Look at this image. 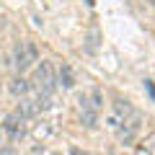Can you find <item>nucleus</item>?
Returning a JSON list of instances; mask_svg holds the SVG:
<instances>
[{"label": "nucleus", "mask_w": 155, "mask_h": 155, "mask_svg": "<svg viewBox=\"0 0 155 155\" xmlns=\"http://www.w3.org/2000/svg\"><path fill=\"white\" fill-rule=\"evenodd\" d=\"M34 85L39 88V96H52L57 88V75H54V67H52L49 60H41L34 72Z\"/></svg>", "instance_id": "obj_1"}, {"label": "nucleus", "mask_w": 155, "mask_h": 155, "mask_svg": "<svg viewBox=\"0 0 155 155\" xmlns=\"http://www.w3.org/2000/svg\"><path fill=\"white\" fill-rule=\"evenodd\" d=\"M13 60H16V67L18 72H26L28 67H34L39 62V49L34 41H18L16 44V52H13Z\"/></svg>", "instance_id": "obj_2"}, {"label": "nucleus", "mask_w": 155, "mask_h": 155, "mask_svg": "<svg viewBox=\"0 0 155 155\" xmlns=\"http://www.w3.org/2000/svg\"><path fill=\"white\" fill-rule=\"evenodd\" d=\"M140 124H142V114H140V111H134V114L129 116V119H124V122L119 124V140H122L124 145H129L134 137H137Z\"/></svg>", "instance_id": "obj_3"}, {"label": "nucleus", "mask_w": 155, "mask_h": 155, "mask_svg": "<svg viewBox=\"0 0 155 155\" xmlns=\"http://www.w3.org/2000/svg\"><path fill=\"white\" fill-rule=\"evenodd\" d=\"M23 122H26V119H23L18 111H13V114H8V116H5V122H3V132H5L8 137L16 142V140H21V137H23V132H26Z\"/></svg>", "instance_id": "obj_4"}, {"label": "nucleus", "mask_w": 155, "mask_h": 155, "mask_svg": "<svg viewBox=\"0 0 155 155\" xmlns=\"http://www.w3.org/2000/svg\"><path fill=\"white\" fill-rule=\"evenodd\" d=\"M78 104H80V122L85 124L88 129H93L96 127V122H98V111L91 106V101H88V93H83L80 98H78Z\"/></svg>", "instance_id": "obj_5"}, {"label": "nucleus", "mask_w": 155, "mask_h": 155, "mask_svg": "<svg viewBox=\"0 0 155 155\" xmlns=\"http://www.w3.org/2000/svg\"><path fill=\"white\" fill-rule=\"evenodd\" d=\"M28 88H31V83H28L23 75L11 78V83H8V91H11L13 96H26V93H28Z\"/></svg>", "instance_id": "obj_6"}, {"label": "nucleus", "mask_w": 155, "mask_h": 155, "mask_svg": "<svg viewBox=\"0 0 155 155\" xmlns=\"http://www.w3.org/2000/svg\"><path fill=\"white\" fill-rule=\"evenodd\" d=\"M57 83H60L62 88H72V85H75V72H72V67L67 65V62H62V65H60V75H57Z\"/></svg>", "instance_id": "obj_7"}, {"label": "nucleus", "mask_w": 155, "mask_h": 155, "mask_svg": "<svg viewBox=\"0 0 155 155\" xmlns=\"http://www.w3.org/2000/svg\"><path fill=\"white\" fill-rule=\"evenodd\" d=\"M18 114L23 116V119H31V116H36L39 114V109H36V101H28V98H21V104H18Z\"/></svg>", "instance_id": "obj_8"}, {"label": "nucleus", "mask_w": 155, "mask_h": 155, "mask_svg": "<svg viewBox=\"0 0 155 155\" xmlns=\"http://www.w3.org/2000/svg\"><path fill=\"white\" fill-rule=\"evenodd\" d=\"M88 101H91V106H93L96 111H101V106H104V96H101L98 88H93V91L88 93Z\"/></svg>", "instance_id": "obj_9"}, {"label": "nucleus", "mask_w": 155, "mask_h": 155, "mask_svg": "<svg viewBox=\"0 0 155 155\" xmlns=\"http://www.w3.org/2000/svg\"><path fill=\"white\" fill-rule=\"evenodd\" d=\"M98 47V28H91L88 31V52H96Z\"/></svg>", "instance_id": "obj_10"}, {"label": "nucleus", "mask_w": 155, "mask_h": 155, "mask_svg": "<svg viewBox=\"0 0 155 155\" xmlns=\"http://www.w3.org/2000/svg\"><path fill=\"white\" fill-rule=\"evenodd\" d=\"M0 155H16V150L11 145H0Z\"/></svg>", "instance_id": "obj_11"}, {"label": "nucleus", "mask_w": 155, "mask_h": 155, "mask_svg": "<svg viewBox=\"0 0 155 155\" xmlns=\"http://www.w3.org/2000/svg\"><path fill=\"white\" fill-rule=\"evenodd\" d=\"M70 155H91V153H85V150H80V147H70Z\"/></svg>", "instance_id": "obj_12"}, {"label": "nucleus", "mask_w": 155, "mask_h": 155, "mask_svg": "<svg viewBox=\"0 0 155 155\" xmlns=\"http://www.w3.org/2000/svg\"><path fill=\"white\" fill-rule=\"evenodd\" d=\"M3 134H5V132H3V124H0V140H3Z\"/></svg>", "instance_id": "obj_13"}, {"label": "nucleus", "mask_w": 155, "mask_h": 155, "mask_svg": "<svg viewBox=\"0 0 155 155\" xmlns=\"http://www.w3.org/2000/svg\"><path fill=\"white\" fill-rule=\"evenodd\" d=\"M147 3H153V5H155V0H147Z\"/></svg>", "instance_id": "obj_14"}]
</instances>
